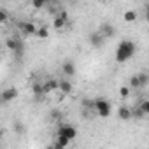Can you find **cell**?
<instances>
[{"label":"cell","mask_w":149,"mask_h":149,"mask_svg":"<svg viewBox=\"0 0 149 149\" xmlns=\"http://www.w3.org/2000/svg\"><path fill=\"white\" fill-rule=\"evenodd\" d=\"M61 70H63V74H65V76H74V74H76V65H74V61L67 60V61L63 63Z\"/></svg>","instance_id":"obj_9"},{"label":"cell","mask_w":149,"mask_h":149,"mask_svg":"<svg viewBox=\"0 0 149 149\" xmlns=\"http://www.w3.org/2000/svg\"><path fill=\"white\" fill-rule=\"evenodd\" d=\"M19 28H21V32L25 33V35H33V33H37V26H35V23H32V21H25V23H21L19 25Z\"/></svg>","instance_id":"obj_6"},{"label":"cell","mask_w":149,"mask_h":149,"mask_svg":"<svg viewBox=\"0 0 149 149\" xmlns=\"http://www.w3.org/2000/svg\"><path fill=\"white\" fill-rule=\"evenodd\" d=\"M146 19H147V23H149V7H147V11H146Z\"/></svg>","instance_id":"obj_24"},{"label":"cell","mask_w":149,"mask_h":149,"mask_svg":"<svg viewBox=\"0 0 149 149\" xmlns=\"http://www.w3.org/2000/svg\"><path fill=\"white\" fill-rule=\"evenodd\" d=\"M140 109H142V112H144V114H147V116H149V100H144V102L140 104Z\"/></svg>","instance_id":"obj_18"},{"label":"cell","mask_w":149,"mask_h":149,"mask_svg":"<svg viewBox=\"0 0 149 149\" xmlns=\"http://www.w3.org/2000/svg\"><path fill=\"white\" fill-rule=\"evenodd\" d=\"M133 116H137V118H142V116H144L142 109H140V107H139V109H135V111H133Z\"/></svg>","instance_id":"obj_23"},{"label":"cell","mask_w":149,"mask_h":149,"mask_svg":"<svg viewBox=\"0 0 149 149\" xmlns=\"http://www.w3.org/2000/svg\"><path fill=\"white\" fill-rule=\"evenodd\" d=\"M119 95H121V98H126V97L130 95V90H128V86H121V90H119Z\"/></svg>","instance_id":"obj_19"},{"label":"cell","mask_w":149,"mask_h":149,"mask_svg":"<svg viewBox=\"0 0 149 149\" xmlns=\"http://www.w3.org/2000/svg\"><path fill=\"white\" fill-rule=\"evenodd\" d=\"M95 111L98 112V116H102V118H107L109 114H111V111H112V107H111V104L105 100V98H98V100H95Z\"/></svg>","instance_id":"obj_2"},{"label":"cell","mask_w":149,"mask_h":149,"mask_svg":"<svg viewBox=\"0 0 149 149\" xmlns=\"http://www.w3.org/2000/svg\"><path fill=\"white\" fill-rule=\"evenodd\" d=\"M137 77H139V84H140V88L146 86V84L149 83V74H147V72H140V74H137Z\"/></svg>","instance_id":"obj_15"},{"label":"cell","mask_w":149,"mask_h":149,"mask_svg":"<svg viewBox=\"0 0 149 149\" xmlns=\"http://www.w3.org/2000/svg\"><path fill=\"white\" fill-rule=\"evenodd\" d=\"M130 86H132V88H140V84H139V77H137V76H133V77L130 79Z\"/></svg>","instance_id":"obj_20"},{"label":"cell","mask_w":149,"mask_h":149,"mask_svg":"<svg viewBox=\"0 0 149 149\" xmlns=\"http://www.w3.org/2000/svg\"><path fill=\"white\" fill-rule=\"evenodd\" d=\"M7 47H9L16 56H21V54H23V42H21L19 39H16V37L7 39Z\"/></svg>","instance_id":"obj_4"},{"label":"cell","mask_w":149,"mask_h":149,"mask_svg":"<svg viewBox=\"0 0 149 149\" xmlns=\"http://www.w3.org/2000/svg\"><path fill=\"white\" fill-rule=\"evenodd\" d=\"M60 91H61L63 95L72 93V84H70V81H60Z\"/></svg>","instance_id":"obj_14"},{"label":"cell","mask_w":149,"mask_h":149,"mask_svg":"<svg viewBox=\"0 0 149 149\" xmlns=\"http://www.w3.org/2000/svg\"><path fill=\"white\" fill-rule=\"evenodd\" d=\"M18 97V90L16 88H7V90H4V93H2V100L7 104V102H11V100H14Z\"/></svg>","instance_id":"obj_7"},{"label":"cell","mask_w":149,"mask_h":149,"mask_svg":"<svg viewBox=\"0 0 149 149\" xmlns=\"http://www.w3.org/2000/svg\"><path fill=\"white\" fill-rule=\"evenodd\" d=\"M56 135H63V137H67L72 142L74 139H76V135H77V130H76V126H72V125H61L58 128V133Z\"/></svg>","instance_id":"obj_3"},{"label":"cell","mask_w":149,"mask_h":149,"mask_svg":"<svg viewBox=\"0 0 149 149\" xmlns=\"http://www.w3.org/2000/svg\"><path fill=\"white\" fill-rule=\"evenodd\" d=\"M98 32H100L104 37H112V35H114V28H112L109 23H104V25L98 28Z\"/></svg>","instance_id":"obj_11"},{"label":"cell","mask_w":149,"mask_h":149,"mask_svg":"<svg viewBox=\"0 0 149 149\" xmlns=\"http://www.w3.org/2000/svg\"><path fill=\"white\" fill-rule=\"evenodd\" d=\"M135 19H137V13L135 11H126L125 13V21L130 23V21H135Z\"/></svg>","instance_id":"obj_16"},{"label":"cell","mask_w":149,"mask_h":149,"mask_svg":"<svg viewBox=\"0 0 149 149\" xmlns=\"http://www.w3.org/2000/svg\"><path fill=\"white\" fill-rule=\"evenodd\" d=\"M118 116H119L121 119H130V118L133 116V112H132L128 107H125V105H123V107H119V109H118Z\"/></svg>","instance_id":"obj_12"},{"label":"cell","mask_w":149,"mask_h":149,"mask_svg":"<svg viewBox=\"0 0 149 149\" xmlns=\"http://www.w3.org/2000/svg\"><path fill=\"white\" fill-rule=\"evenodd\" d=\"M135 44L132 42V40H121L119 42V46H118V49H116V61L118 63H125V61H128L133 54H135Z\"/></svg>","instance_id":"obj_1"},{"label":"cell","mask_w":149,"mask_h":149,"mask_svg":"<svg viewBox=\"0 0 149 149\" xmlns=\"http://www.w3.org/2000/svg\"><path fill=\"white\" fill-rule=\"evenodd\" d=\"M90 42H91V46L98 47V46H102V44H104V35L97 30V32H93V33L90 35Z\"/></svg>","instance_id":"obj_8"},{"label":"cell","mask_w":149,"mask_h":149,"mask_svg":"<svg viewBox=\"0 0 149 149\" xmlns=\"http://www.w3.org/2000/svg\"><path fill=\"white\" fill-rule=\"evenodd\" d=\"M37 35H39L40 39H47V37H49V32H47V28H46V26H39Z\"/></svg>","instance_id":"obj_17"},{"label":"cell","mask_w":149,"mask_h":149,"mask_svg":"<svg viewBox=\"0 0 149 149\" xmlns=\"http://www.w3.org/2000/svg\"><path fill=\"white\" fill-rule=\"evenodd\" d=\"M32 6H33L35 9H40V7L46 6V2H44V0H35V2H32Z\"/></svg>","instance_id":"obj_21"},{"label":"cell","mask_w":149,"mask_h":149,"mask_svg":"<svg viewBox=\"0 0 149 149\" xmlns=\"http://www.w3.org/2000/svg\"><path fill=\"white\" fill-rule=\"evenodd\" d=\"M54 90H60V81H54V79H49L44 83V91L49 93V91H54Z\"/></svg>","instance_id":"obj_10"},{"label":"cell","mask_w":149,"mask_h":149,"mask_svg":"<svg viewBox=\"0 0 149 149\" xmlns=\"http://www.w3.org/2000/svg\"><path fill=\"white\" fill-rule=\"evenodd\" d=\"M0 21H2V23L7 21V13L6 11H0Z\"/></svg>","instance_id":"obj_22"},{"label":"cell","mask_w":149,"mask_h":149,"mask_svg":"<svg viewBox=\"0 0 149 149\" xmlns=\"http://www.w3.org/2000/svg\"><path fill=\"white\" fill-rule=\"evenodd\" d=\"M67 23H68V16H67V13H65V11H61V13L54 18L53 26H54V28H63Z\"/></svg>","instance_id":"obj_5"},{"label":"cell","mask_w":149,"mask_h":149,"mask_svg":"<svg viewBox=\"0 0 149 149\" xmlns=\"http://www.w3.org/2000/svg\"><path fill=\"white\" fill-rule=\"evenodd\" d=\"M32 91H33V95H35L37 98H40L42 95H46V91H44V84H40V83H35V84L32 86Z\"/></svg>","instance_id":"obj_13"}]
</instances>
